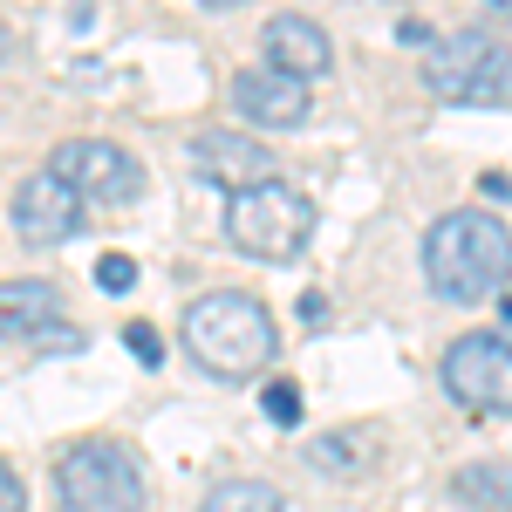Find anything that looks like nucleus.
Returning a JSON list of instances; mask_svg holds the SVG:
<instances>
[{
    "label": "nucleus",
    "mask_w": 512,
    "mask_h": 512,
    "mask_svg": "<svg viewBox=\"0 0 512 512\" xmlns=\"http://www.w3.org/2000/svg\"><path fill=\"white\" fill-rule=\"evenodd\" d=\"M185 349H192V362L212 383H253L274 362L280 335H274V315L253 294L212 287V294H198L185 308Z\"/></svg>",
    "instance_id": "obj_1"
},
{
    "label": "nucleus",
    "mask_w": 512,
    "mask_h": 512,
    "mask_svg": "<svg viewBox=\"0 0 512 512\" xmlns=\"http://www.w3.org/2000/svg\"><path fill=\"white\" fill-rule=\"evenodd\" d=\"M424 280L458 308L492 301L512 280V226L492 212H444L424 233Z\"/></svg>",
    "instance_id": "obj_2"
},
{
    "label": "nucleus",
    "mask_w": 512,
    "mask_h": 512,
    "mask_svg": "<svg viewBox=\"0 0 512 512\" xmlns=\"http://www.w3.org/2000/svg\"><path fill=\"white\" fill-rule=\"evenodd\" d=\"M55 506L62 512H151V485L137 451L117 437H82L55 465Z\"/></svg>",
    "instance_id": "obj_3"
},
{
    "label": "nucleus",
    "mask_w": 512,
    "mask_h": 512,
    "mask_svg": "<svg viewBox=\"0 0 512 512\" xmlns=\"http://www.w3.org/2000/svg\"><path fill=\"white\" fill-rule=\"evenodd\" d=\"M226 239L246 260H260V267H287L315 239V205H308V192L267 178V185H253V192H239L226 205Z\"/></svg>",
    "instance_id": "obj_4"
},
{
    "label": "nucleus",
    "mask_w": 512,
    "mask_h": 512,
    "mask_svg": "<svg viewBox=\"0 0 512 512\" xmlns=\"http://www.w3.org/2000/svg\"><path fill=\"white\" fill-rule=\"evenodd\" d=\"M424 82L437 103H512V41L444 35L424 48Z\"/></svg>",
    "instance_id": "obj_5"
},
{
    "label": "nucleus",
    "mask_w": 512,
    "mask_h": 512,
    "mask_svg": "<svg viewBox=\"0 0 512 512\" xmlns=\"http://www.w3.org/2000/svg\"><path fill=\"white\" fill-rule=\"evenodd\" d=\"M48 171L82 205H130V198H144V164L130 158L123 144H110V137H69V144H55Z\"/></svg>",
    "instance_id": "obj_6"
},
{
    "label": "nucleus",
    "mask_w": 512,
    "mask_h": 512,
    "mask_svg": "<svg viewBox=\"0 0 512 512\" xmlns=\"http://www.w3.org/2000/svg\"><path fill=\"white\" fill-rule=\"evenodd\" d=\"M444 390L478 417H512V335H458L444 349Z\"/></svg>",
    "instance_id": "obj_7"
},
{
    "label": "nucleus",
    "mask_w": 512,
    "mask_h": 512,
    "mask_svg": "<svg viewBox=\"0 0 512 512\" xmlns=\"http://www.w3.org/2000/svg\"><path fill=\"white\" fill-rule=\"evenodd\" d=\"M14 233L28 239V246H62V239L82 233V198L55 178V171H35V178H21L14 185Z\"/></svg>",
    "instance_id": "obj_8"
},
{
    "label": "nucleus",
    "mask_w": 512,
    "mask_h": 512,
    "mask_svg": "<svg viewBox=\"0 0 512 512\" xmlns=\"http://www.w3.org/2000/svg\"><path fill=\"white\" fill-rule=\"evenodd\" d=\"M192 171L205 185H219V192H253V185H267L274 178V151L267 144H253V137H239V130H198L192 137Z\"/></svg>",
    "instance_id": "obj_9"
},
{
    "label": "nucleus",
    "mask_w": 512,
    "mask_h": 512,
    "mask_svg": "<svg viewBox=\"0 0 512 512\" xmlns=\"http://www.w3.org/2000/svg\"><path fill=\"white\" fill-rule=\"evenodd\" d=\"M233 110L253 130H301L308 110H315V96H308V82H294L260 62V69H239L233 76Z\"/></svg>",
    "instance_id": "obj_10"
},
{
    "label": "nucleus",
    "mask_w": 512,
    "mask_h": 512,
    "mask_svg": "<svg viewBox=\"0 0 512 512\" xmlns=\"http://www.w3.org/2000/svg\"><path fill=\"white\" fill-rule=\"evenodd\" d=\"M0 342H76L55 280H0Z\"/></svg>",
    "instance_id": "obj_11"
},
{
    "label": "nucleus",
    "mask_w": 512,
    "mask_h": 512,
    "mask_svg": "<svg viewBox=\"0 0 512 512\" xmlns=\"http://www.w3.org/2000/svg\"><path fill=\"white\" fill-rule=\"evenodd\" d=\"M260 55H267V69H280V76H294V82H315L335 69V41L308 14H274L260 28Z\"/></svg>",
    "instance_id": "obj_12"
},
{
    "label": "nucleus",
    "mask_w": 512,
    "mask_h": 512,
    "mask_svg": "<svg viewBox=\"0 0 512 512\" xmlns=\"http://www.w3.org/2000/svg\"><path fill=\"white\" fill-rule=\"evenodd\" d=\"M451 492L478 512H512V472L506 465H465V472L451 478Z\"/></svg>",
    "instance_id": "obj_13"
},
{
    "label": "nucleus",
    "mask_w": 512,
    "mask_h": 512,
    "mask_svg": "<svg viewBox=\"0 0 512 512\" xmlns=\"http://www.w3.org/2000/svg\"><path fill=\"white\" fill-rule=\"evenodd\" d=\"M198 512H280V492L267 478H219V485L198 499Z\"/></svg>",
    "instance_id": "obj_14"
},
{
    "label": "nucleus",
    "mask_w": 512,
    "mask_h": 512,
    "mask_svg": "<svg viewBox=\"0 0 512 512\" xmlns=\"http://www.w3.org/2000/svg\"><path fill=\"white\" fill-rule=\"evenodd\" d=\"M308 458H315L321 472H355V458H362V437H315V444H308Z\"/></svg>",
    "instance_id": "obj_15"
},
{
    "label": "nucleus",
    "mask_w": 512,
    "mask_h": 512,
    "mask_svg": "<svg viewBox=\"0 0 512 512\" xmlns=\"http://www.w3.org/2000/svg\"><path fill=\"white\" fill-rule=\"evenodd\" d=\"M260 410L274 417L280 431H294V424H301V390H294V383L280 376V383H267V390H260Z\"/></svg>",
    "instance_id": "obj_16"
},
{
    "label": "nucleus",
    "mask_w": 512,
    "mask_h": 512,
    "mask_svg": "<svg viewBox=\"0 0 512 512\" xmlns=\"http://www.w3.org/2000/svg\"><path fill=\"white\" fill-rule=\"evenodd\" d=\"M96 287H103V294H130V287H137V260H130V253H103V260H96Z\"/></svg>",
    "instance_id": "obj_17"
},
{
    "label": "nucleus",
    "mask_w": 512,
    "mask_h": 512,
    "mask_svg": "<svg viewBox=\"0 0 512 512\" xmlns=\"http://www.w3.org/2000/svg\"><path fill=\"white\" fill-rule=\"evenodd\" d=\"M123 349L137 355L144 369H158V362H164V335L151 328V321H130V328H123Z\"/></svg>",
    "instance_id": "obj_18"
},
{
    "label": "nucleus",
    "mask_w": 512,
    "mask_h": 512,
    "mask_svg": "<svg viewBox=\"0 0 512 512\" xmlns=\"http://www.w3.org/2000/svg\"><path fill=\"white\" fill-rule=\"evenodd\" d=\"M0 512H28V485L14 478V465H0Z\"/></svg>",
    "instance_id": "obj_19"
},
{
    "label": "nucleus",
    "mask_w": 512,
    "mask_h": 512,
    "mask_svg": "<svg viewBox=\"0 0 512 512\" xmlns=\"http://www.w3.org/2000/svg\"><path fill=\"white\" fill-rule=\"evenodd\" d=\"M198 7H246V0H198Z\"/></svg>",
    "instance_id": "obj_20"
},
{
    "label": "nucleus",
    "mask_w": 512,
    "mask_h": 512,
    "mask_svg": "<svg viewBox=\"0 0 512 512\" xmlns=\"http://www.w3.org/2000/svg\"><path fill=\"white\" fill-rule=\"evenodd\" d=\"M485 7H492V14H512V0H485Z\"/></svg>",
    "instance_id": "obj_21"
}]
</instances>
